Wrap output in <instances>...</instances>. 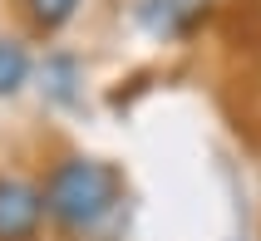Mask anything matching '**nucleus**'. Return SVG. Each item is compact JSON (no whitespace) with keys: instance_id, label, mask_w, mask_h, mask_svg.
I'll return each instance as SVG.
<instances>
[{"instance_id":"nucleus-1","label":"nucleus","mask_w":261,"mask_h":241,"mask_svg":"<svg viewBox=\"0 0 261 241\" xmlns=\"http://www.w3.org/2000/svg\"><path fill=\"white\" fill-rule=\"evenodd\" d=\"M123 207V177L99 157H59L44 177V217L64 236H99Z\"/></svg>"},{"instance_id":"nucleus-2","label":"nucleus","mask_w":261,"mask_h":241,"mask_svg":"<svg viewBox=\"0 0 261 241\" xmlns=\"http://www.w3.org/2000/svg\"><path fill=\"white\" fill-rule=\"evenodd\" d=\"M44 222V187L30 177H0V241H35Z\"/></svg>"},{"instance_id":"nucleus-3","label":"nucleus","mask_w":261,"mask_h":241,"mask_svg":"<svg viewBox=\"0 0 261 241\" xmlns=\"http://www.w3.org/2000/svg\"><path fill=\"white\" fill-rule=\"evenodd\" d=\"M79 5H84V0H20V10H25L30 30H40V35L64 30L74 15H79Z\"/></svg>"},{"instance_id":"nucleus-4","label":"nucleus","mask_w":261,"mask_h":241,"mask_svg":"<svg viewBox=\"0 0 261 241\" xmlns=\"http://www.w3.org/2000/svg\"><path fill=\"white\" fill-rule=\"evenodd\" d=\"M30 79V55L20 40H0V99L15 94V89Z\"/></svg>"},{"instance_id":"nucleus-5","label":"nucleus","mask_w":261,"mask_h":241,"mask_svg":"<svg viewBox=\"0 0 261 241\" xmlns=\"http://www.w3.org/2000/svg\"><path fill=\"white\" fill-rule=\"evenodd\" d=\"M44 89H49L55 99H64V103L74 99V64H69V59H55V64H44Z\"/></svg>"}]
</instances>
